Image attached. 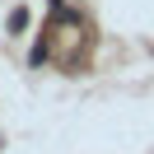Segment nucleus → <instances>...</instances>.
Masks as SVG:
<instances>
[{
	"mask_svg": "<svg viewBox=\"0 0 154 154\" xmlns=\"http://www.w3.org/2000/svg\"><path fill=\"white\" fill-rule=\"evenodd\" d=\"M10 28H14V33L28 28V10H14V14H10Z\"/></svg>",
	"mask_w": 154,
	"mask_h": 154,
	"instance_id": "nucleus-1",
	"label": "nucleus"
}]
</instances>
